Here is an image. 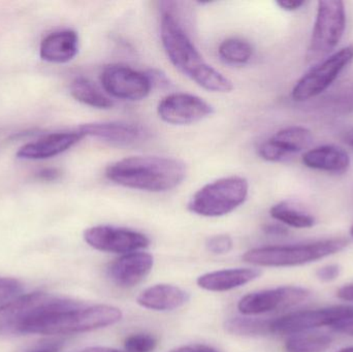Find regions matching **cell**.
Here are the masks:
<instances>
[{
	"mask_svg": "<svg viewBox=\"0 0 353 352\" xmlns=\"http://www.w3.org/2000/svg\"><path fill=\"white\" fill-rule=\"evenodd\" d=\"M161 39L172 64L195 84L211 92L232 90V81L203 60L194 43L170 12H165L161 16Z\"/></svg>",
	"mask_w": 353,
	"mask_h": 352,
	"instance_id": "obj_1",
	"label": "cell"
},
{
	"mask_svg": "<svg viewBox=\"0 0 353 352\" xmlns=\"http://www.w3.org/2000/svg\"><path fill=\"white\" fill-rule=\"evenodd\" d=\"M187 175L186 165L172 157L130 156L112 163L105 177L122 187L165 192L178 187Z\"/></svg>",
	"mask_w": 353,
	"mask_h": 352,
	"instance_id": "obj_2",
	"label": "cell"
},
{
	"mask_svg": "<svg viewBox=\"0 0 353 352\" xmlns=\"http://www.w3.org/2000/svg\"><path fill=\"white\" fill-rule=\"evenodd\" d=\"M119 308L109 305H85L72 301L54 311L37 316L25 324L22 335H70L91 332L113 326L121 320Z\"/></svg>",
	"mask_w": 353,
	"mask_h": 352,
	"instance_id": "obj_3",
	"label": "cell"
},
{
	"mask_svg": "<svg viewBox=\"0 0 353 352\" xmlns=\"http://www.w3.org/2000/svg\"><path fill=\"white\" fill-rule=\"evenodd\" d=\"M348 243L345 238H332L311 243L265 246L249 250L243 256V260L259 267L303 266L339 253L347 247Z\"/></svg>",
	"mask_w": 353,
	"mask_h": 352,
	"instance_id": "obj_4",
	"label": "cell"
},
{
	"mask_svg": "<svg viewBox=\"0 0 353 352\" xmlns=\"http://www.w3.org/2000/svg\"><path fill=\"white\" fill-rule=\"evenodd\" d=\"M249 183L240 176H230L211 182L197 190L187 208L203 217H221L230 214L246 202Z\"/></svg>",
	"mask_w": 353,
	"mask_h": 352,
	"instance_id": "obj_5",
	"label": "cell"
},
{
	"mask_svg": "<svg viewBox=\"0 0 353 352\" xmlns=\"http://www.w3.org/2000/svg\"><path fill=\"white\" fill-rule=\"evenodd\" d=\"M72 301L46 293L21 295L0 307V336L22 335L25 324L33 318L68 306Z\"/></svg>",
	"mask_w": 353,
	"mask_h": 352,
	"instance_id": "obj_6",
	"label": "cell"
},
{
	"mask_svg": "<svg viewBox=\"0 0 353 352\" xmlns=\"http://www.w3.org/2000/svg\"><path fill=\"white\" fill-rule=\"evenodd\" d=\"M346 27L345 4L341 0H321L311 35L307 58L316 61L339 45Z\"/></svg>",
	"mask_w": 353,
	"mask_h": 352,
	"instance_id": "obj_7",
	"label": "cell"
},
{
	"mask_svg": "<svg viewBox=\"0 0 353 352\" xmlns=\"http://www.w3.org/2000/svg\"><path fill=\"white\" fill-rule=\"evenodd\" d=\"M353 61V45H346L339 51L319 62L308 70L294 85L292 91L294 101L302 103L325 92Z\"/></svg>",
	"mask_w": 353,
	"mask_h": 352,
	"instance_id": "obj_8",
	"label": "cell"
},
{
	"mask_svg": "<svg viewBox=\"0 0 353 352\" xmlns=\"http://www.w3.org/2000/svg\"><path fill=\"white\" fill-rule=\"evenodd\" d=\"M353 318V306L337 305L321 309L292 312L272 320V334L294 335L332 327Z\"/></svg>",
	"mask_w": 353,
	"mask_h": 352,
	"instance_id": "obj_9",
	"label": "cell"
},
{
	"mask_svg": "<svg viewBox=\"0 0 353 352\" xmlns=\"http://www.w3.org/2000/svg\"><path fill=\"white\" fill-rule=\"evenodd\" d=\"M101 82L105 92L121 101H138L146 99L152 90L150 74L122 64H110L103 68Z\"/></svg>",
	"mask_w": 353,
	"mask_h": 352,
	"instance_id": "obj_10",
	"label": "cell"
},
{
	"mask_svg": "<svg viewBox=\"0 0 353 352\" xmlns=\"http://www.w3.org/2000/svg\"><path fill=\"white\" fill-rule=\"evenodd\" d=\"M311 291L301 287H281L249 293L240 300L239 311L245 315H259L296 307L310 298Z\"/></svg>",
	"mask_w": 353,
	"mask_h": 352,
	"instance_id": "obj_11",
	"label": "cell"
},
{
	"mask_svg": "<svg viewBox=\"0 0 353 352\" xmlns=\"http://www.w3.org/2000/svg\"><path fill=\"white\" fill-rule=\"evenodd\" d=\"M84 240L99 251L122 256L145 249L150 245V240L144 234L112 225H97L87 229L84 231Z\"/></svg>",
	"mask_w": 353,
	"mask_h": 352,
	"instance_id": "obj_12",
	"label": "cell"
},
{
	"mask_svg": "<svg viewBox=\"0 0 353 352\" xmlns=\"http://www.w3.org/2000/svg\"><path fill=\"white\" fill-rule=\"evenodd\" d=\"M157 113L163 121L172 125H189L212 115L213 107L196 95L173 93L161 99Z\"/></svg>",
	"mask_w": 353,
	"mask_h": 352,
	"instance_id": "obj_13",
	"label": "cell"
},
{
	"mask_svg": "<svg viewBox=\"0 0 353 352\" xmlns=\"http://www.w3.org/2000/svg\"><path fill=\"white\" fill-rule=\"evenodd\" d=\"M154 258L146 252H130L114 260L108 269L112 282L121 289H132L142 282L153 269Z\"/></svg>",
	"mask_w": 353,
	"mask_h": 352,
	"instance_id": "obj_14",
	"label": "cell"
},
{
	"mask_svg": "<svg viewBox=\"0 0 353 352\" xmlns=\"http://www.w3.org/2000/svg\"><path fill=\"white\" fill-rule=\"evenodd\" d=\"M84 138V134L79 130L74 132H54L21 147L17 152V157L27 161L52 158L65 152Z\"/></svg>",
	"mask_w": 353,
	"mask_h": 352,
	"instance_id": "obj_15",
	"label": "cell"
},
{
	"mask_svg": "<svg viewBox=\"0 0 353 352\" xmlns=\"http://www.w3.org/2000/svg\"><path fill=\"white\" fill-rule=\"evenodd\" d=\"M85 136H92L114 145H130L140 140L143 130L130 122L108 121L83 124L78 128Z\"/></svg>",
	"mask_w": 353,
	"mask_h": 352,
	"instance_id": "obj_16",
	"label": "cell"
},
{
	"mask_svg": "<svg viewBox=\"0 0 353 352\" xmlns=\"http://www.w3.org/2000/svg\"><path fill=\"white\" fill-rule=\"evenodd\" d=\"M261 271L259 269H228L201 275L197 278L196 283L205 291L222 293L244 287L247 283L261 277Z\"/></svg>",
	"mask_w": 353,
	"mask_h": 352,
	"instance_id": "obj_17",
	"label": "cell"
},
{
	"mask_svg": "<svg viewBox=\"0 0 353 352\" xmlns=\"http://www.w3.org/2000/svg\"><path fill=\"white\" fill-rule=\"evenodd\" d=\"M79 52V35L72 29L47 35L39 47L41 59L51 63H68Z\"/></svg>",
	"mask_w": 353,
	"mask_h": 352,
	"instance_id": "obj_18",
	"label": "cell"
},
{
	"mask_svg": "<svg viewBox=\"0 0 353 352\" xmlns=\"http://www.w3.org/2000/svg\"><path fill=\"white\" fill-rule=\"evenodd\" d=\"M189 301V293L172 284L149 287L137 298L139 305L153 311H173Z\"/></svg>",
	"mask_w": 353,
	"mask_h": 352,
	"instance_id": "obj_19",
	"label": "cell"
},
{
	"mask_svg": "<svg viewBox=\"0 0 353 352\" xmlns=\"http://www.w3.org/2000/svg\"><path fill=\"white\" fill-rule=\"evenodd\" d=\"M302 161L309 169L327 173H345L350 167L348 153L333 145H325L307 151L303 155Z\"/></svg>",
	"mask_w": 353,
	"mask_h": 352,
	"instance_id": "obj_20",
	"label": "cell"
},
{
	"mask_svg": "<svg viewBox=\"0 0 353 352\" xmlns=\"http://www.w3.org/2000/svg\"><path fill=\"white\" fill-rule=\"evenodd\" d=\"M269 141L280 151L284 159H288L308 149L312 144L313 136L308 128L290 126L276 132Z\"/></svg>",
	"mask_w": 353,
	"mask_h": 352,
	"instance_id": "obj_21",
	"label": "cell"
},
{
	"mask_svg": "<svg viewBox=\"0 0 353 352\" xmlns=\"http://www.w3.org/2000/svg\"><path fill=\"white\" fill-rule=\"evenodd\" d=\"M70 89V94L76 101L89 107L107 110L114 105L113 101L105 96L88 79L82 76L74 79Z\"/></svg>",
	"mask_w": 353,
	"mask_h": 352,
	"instance_id": "obj_22",
	"label": "cell"
},
{
	"mask_svg": "<svg viewBox=\"0 0 353 352\" xmlns=\"http://www.w3.org/2000/svg\"><path fill=\"white\" fill-rule=\"evenodd\" d=\"M270 214L279 222L294 229H311L316 222L314 216L310 213L299 208L288 200L274 205L270 210Z\"/></svg>",
	"mask_w": 353,
	"mask_h": 352,
	"instance_id": "obj_23",
	"label": "cell"
},
{
	"mask_svg": "<svg viewBox=\"0 0 353 352\" xmlns=\"http://www.w3.org/2000/svg\"><path fill=\"white\" fill-rule=\"evenodd\" d=\"M333 338L325 333L305 332L290 335L285 341L286 352H327Z\"/></svg>",
	"mask_w": 353,
	"mask_h": 352,
	"instance_id": "obj_24",
	"label": "cell"
},
{
	"mask_svg": "<svg viewBox=\"0 0 353 352\" xmlns=\"http://www.w3.org/2000/svg\"><path fill=\"white\" fill-rule=\"evenodd\" d=\"M225 330L232 335L261 337L272 334V320L254 318H234L225 322Z\"/></svg>",
	"mask_w": 353,
	"mask_h": 352,
	"instance_id": "obj_25",
	"label": "cell"
},
{
	"mask_svg": "<svg viewBox=\"0 0 353 352\" xmlns=\"http://www.w3.org/2000/svg\"><path fill=\"white\" fill-rule=\"evenodd\" d=\"M218 54L226 63L242 65L250 61L253 56V48L248 41L232 37L220 43Z\"/></svg>",
	"mask_w": 353,
	"mask_h": 352,
	"instance_id": "obj_26",
	"label": "cell"
},
{
	"mask_svg": "<svg viewBox=\"0 0 353 352\" xmlns=\"http://www.w3.org/2000/svg\"><path fill=\"white\" fill-rule=\"evenodd\" d=\"M159 340L150 334H134L124 341L126 352H151L157 349Z\"/></svg>",
	"mask_w": 353,
	"mask_h": 352,
	"instance_id": "obj_27",
	"label": "cell"
},
{
	"mask_svg": "<svg viewBox=\"0 0 353 352\" xmlns=\"http://www.w3.org/2000/svg\"><path fill=\"white\" fill-rule=\"evenodd\" d=\"M23 287L20 281L0 276V307L20 297Z\"/></svg>",
	"mask_w": 353,
	"mask_h": 352,
	"instance_id": "obj_28",
	"label": "cell"
},
{
	"mask_svg": "<svg viewBox=\"0 0 353 352\" xmlns=\"http://www.w3.org/2000/svg\"><path fill=\"white\" fill-rule=\"evenodd\" d=\"M205 247L211 253L221 256V254L228 253L232 249L234 241L230 236L216 235L207 240Z\"/></svg>",
	"mask_w": 353,
	"mask_h": 352,
	"instance_id": "obj_29",
	"label": "cell"
},
{
	"mask_svg": "<svg viewBox=\"0 0 353 352\" xmlns=\"http://www.w3.org/2000/svg\"><path fill=\"white\" fill-rule=\"evenodd\" d=\"M342 268L339 265H327V266L321 267L316 271L317 279L321 282H332L336 279L339 278L341 275Z\"/></svg>",
	"mask_w": 353,
	"mask_h": 352,
	"instance_id": "obj_30",
	"label": "cell"
},
{
	"mask_svg": "<svg viewBox=\"0 0 353 352\" xmlns=\"http://www.w3.org/2000/svg\"><path fill=\"white\" fill-rule=\"evenodd\" d=\"M62 173L60 169L55 167H47V169H41L39 173L35 175L37 179L43 182L57 181L61 177Z\"/></svg>",
	"mask_w": 353,
	"mask_h": 352,
	"instance_id": "obj_31",
	"label": "cell"
},
{
	"mask_svg": "<svg viewBox=\"0 0 353 352\" xmlns=\"http://www.w3.org/2000/svg\"><path fill=\"white\" fill-rule=\"evenodd\" d=\"M170 352H219L217 349H213L207 345L192 344L185 345V346L178 347Z\"/></svg>",
	"mask_w": 353,
	"mask_h": 352,
	"instance_id": "obj_32",
	"label": "cell"
},
{
	"mask_svg": "<svg viewBox=\"0 0 353 352\" xmlns=\"http://www.w3.org/2000/svg\"><path fill=\"white\" fill-rule=\"evenodd\" d=\"M279 8L282 10H288V12H294L302 8L306 2L304 0H279L276 2Z\"/></svg>",
	"mask_w": 353,
	"mask_h": 352,
	"instance_id": "obj_33",
	"label": "cell"
},
{
	"mask_svg": "<svg viewBox=\"0 0 353 352\" xmlns=\"http://www.w3.org/2000/svg\"><path fill=\"white\" fill-rule=\"evenodd\" d=\"M338 299L353 303V282L343 285L337 291Z\"/></svg>",
	"mask_w": 353,
	"mask_h": 352,
	"instance_id": "obj_34",
	"label": "cell"
},
{
	"mask_svg": "<svg viewBox=\"0 0 353 352\" xmlns=\"http://www.w3.org/2000/svg\"><path fill=\"white\" fill-rule=\"evenodd\" d=\"M333 329L336 332L353 337V318L352 320H346V322L336 324V326L333 327Z\"/></svg>",
	"mask_w": 353,
	"mask_h": 352,
	"instance_id": "obj_35",
	"label": "cell"
},
{
	"mask_svg": "<svg viewBox=\"0 0 353 352\" xmlns=\"http://www.w3.org/2000/svg\"><path fill=\"white\" fill-rule=\"evenodd\" d=\"M263 231L270 236H285L288 234V229L281 225H269L263 227Z\"/></svg>",
	"mask_w": 353,
	"mask_h": 352,
	"instance_id": "obj_36",
	"label": "cell"
},
{
	"mask_svg": "<svg viewBox=\"0 0 353 352\" xmlns=\"http://www.w3.org/2000/svg\"><path fill=\"white\" fill-rule=\"evenodd\" d=\"M81 352H126L118 351V349H110V347H90Z\"/></svg>",
	"mask_w": 353,
	"mask_h": 352,
	"instance_id": "obj_37",
	"label": "cell"
},
{
	"mask_svg": "<svg viewBox=\"0 0 353 352\" xmlns=\"http://www.w3.org/2000/svg\"><path fill=\"white\" fill-rule=\"evenodd\" d=\"M344 142L348 147L353 149V127L346 132L345 136H344Z\"/></svg>",
	"mask_w": 353,
	"mask_h": 352,
	"instance_id": "obj_38",
	"label": "cell"
},
{
	"mask_svg": "<svg viewBox=\"0 0 353 352\" xmlns=\"http://www.w3.org/2000/svg\"><path fill=\"white\" fill-rule=\"evenodd\" d=\"M31 352H58V347L51 346L48 349H41V351H31Z\"/></svg>",
	"mask_w": 353,
	"mask_h": 352,
	"instance_id": "obj_39",
	"label": "cell"
},
{
	"mask_svg": "<svg viewBox=\"0 0 353 352\" xmlns=\"http://www.w3.org/2000/svg\"><path fill=\"white\" fill-rule=\"evenodd\" d=\"M337 352H353V346L344 347V349H340V351Z\"/></svg>",
	"mask_w": 353,
	"mask_h": 352,
	"instance_id": "obj_40",
	"label": "cell"
},
{
	"mask_svg": "<svg viewBox=\"0 0 353 352\" xmlns=\"http://www.w3.org/2000/svg\"><path fill=\"white\" fill-rule=\"evenodd\" d=\"M350 238H352V239L353 240V225H352V227H350Z\"/></svg>",
	"mask_w": 353,
	"mask_h": 352,
	"instance_id": "obj_41",
	"label": "cell"
}]
</instances>
